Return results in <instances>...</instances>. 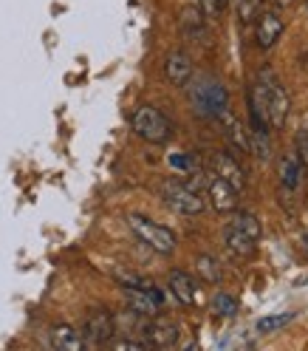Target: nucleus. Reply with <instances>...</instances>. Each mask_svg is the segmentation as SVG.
Wrapping results in <instances>:
<instances>
[{
  "label": "nucleus",
  "instance_id": "20",
  "mask_svg": "<svg viewBox=\"0 0 308 351\" xmlns=\"http://www.w3.org/2000/svg\"><path fill=\"white\" fill-rule=\"evenodd\" d=\"M292 320H294L292 312H285V315H266V317H260V320L255 323V332H257V335H277V332H283V328L289 326Z\"/></svg>",
  "mask_w": 308,
  "mask_h": 351
},
{
  "label": "nucleus",
  "instance_id": "6",
  "mask_svg": "<svg viewBox=\"0 0 308 351\" xmlns=\"http://www.w3.org/2000/svg\"><path fill=\"white\" fill-rule=\"evenodd\" d=\"M260 88H263V105H266L269 128H283L292 114V97L283 88V82L272 71H260Z\"/></svg>",
  "mask_w": 308,
  "mask_h": 351
},
{
  "label": "nucleus",
  "instance_id": "26",
  "mask_svg": "<svg viewBox=\"0 0 308 351\" xmlns=\"http://www.w3.org/2000/svg\"><path fill=\"white\" fill-rule=\"evenodd\" d=\"M107 346L116 348V351H125V348H130V351H142V348H147L142 340H130V337H114Z\"/></svg>",
  "mask_w": 308,
  "mask_h": 351
},
{
  "label": "nucleus",
  "instance_id": "27",
  "mask_svg": "<svg viewBox=\"0 0 308 351\" xmlns=\"http://www.w3.org/2000/svg\"><path fill=\"white\" fill-rule=\"evenodd\" d=\"M300 247H303V255H305V258H308V232H305V235H303V241H300Z\"/></svg>",
  "mask_w": 308,
  "mask_h": 351
},
{
  "label": "nucleus",
  "instance_id": "25",
  "mask_svg": "<svg viewBox=\"0 0 308 351\" xmlns=\"http://www.w3.org/2000/svg\"><path fill=\"white\" fill-rule=\"evenodd\" d=\"M294 156L300 159V165L308 170V125H303L294 134Z\"/></svg>",
  "mask_w": 308,
  "mask_h": 351
},
{
  "label": "nucleus",
  "instance_id": "17",
  "mask_svg": "<svg viewBox=\"0 0 308 351\" xmlns=\"http://www.w3.org/2000/svg\"><path fill=\"white\" fill-rule=\"evenodd\" d=\"M49 340H51V348L57 351H82L85 348V340L79 335V328H74L71 323H57L49 328Z\"/></svg>",
  "mask_w": 308,
  "mask_h": 351
},
{
  "label": "nucleus",
  "instance_id": "19",
  "mask_svg": "<svg viewBox=\"0 0 308 351\" xmlns=\"http://www.w3.org/2000/svg\"><path fill=\"white\" fill-rule=\"evenodd\" d=\"M195 272H198V278L201 280H207V283H212V287H218L221 283V267H218V261L212 258V255H198L195 258Z\"/></svg>",
  "mask_w": 308,
  "mask_h": 351
},
{
  "label": "nucleus",
  "instance_id": "24",
  "mask_svg": "<svg viewBox=\"0 0 308 351\" xmlns=\"http://www.w3.org/2000/svg\"><path fill=\"white\" fill-rule=\"evenodd\" d=\"M114 278L119 280V287H133V289H150L153 287L150 280H144L136 272H127V269H114Z\"/></svg>",
  "mask_w": 308,
  "mask_h": 351
},
{
  "label": "nucleus",
  "instance_id": "22",
  "mask_svg": "<svg viewBox=\"0 0 308 351\" xmlns=\"http://www.w3.org/2000/svg\"><path fill=\"white\" fill-rule=\"evenodd\" d=\"M167 165H170L175 173H192V170H198V159L192 156V153H170Z\"/></svg>",
  "mask_w": 308,
  "mask_h": 351
},
{
  "label": "nucleus",
  "instance_id": "21",
  "mask_svg": "<svg viewBox=\"0 0 308 351\" xmlns=\"http://www.w3.org/2000/svg\"><path fill=\"white\" fill-rule=\"evenodd\" d=\"M212 309H215V315H221V317H235L238 315V300L232 295H227V292H218L212 298Z\"/></svg>",
  "mask_w": 308,
  "mask_h": 351
},
{
  "label": "nucleus",
  "instance_id": "18",
  "mask_svg": "<svg viewBox=\"0 0 308 351\" xmlns=\"http://www.w3.org/2000/svg\"><path fill=\"white\" fill-rule=\"evenodd\" d=\"M179 23H181V32H184L187 40H195V43H204L207 40V23H209V20L195 9V3L187 6V9H181Z\"/></svg>",
  "mask_w": 308,
  "mask_h": 351
},
{
  "label": "nucleus",
  "instance_id": "14",
  "mask_svg": "<svg viewBox=\"0 0 308 351\" xmlns=\"http://www.w3.org/2000/svg\"><path fill=\"white\" fill-rule=\"evenodd\" d=\"M212 167H215V176L227 179L232 187H238V190H244V187H246V170L240 167V162H238L235 153H227V150L215 153Z\"/></svg>",
  "mask_w": 308,
  "mask_h": 351
},
{
  "label": "nucleus",
  "instance_id": "5",
  "mask_svg": "<svg viewBox=\"0 0 308 351\" xmlns=\"http://www.w3.org/2000/svg\"><path fill=\"white\" fill-rule=\"evenodd\" d=\"M159 195H162V202L172 210V213H179L184 218H192V215H201L207 210V202H204V195L198 193L192 184L187 182H179V179H170L159 187Z\"/></svg>",
  "mask_w": 308,
  "mask_h": 351
},
{
  "label": "nucleus",
  "instance_id": "8",
  "mask_svg": "<svg viewBox=\"0 0 308 351\" xmlns=\"http://www.w3.org/2000/svg\"><path fill=\"white\" fill-rule=\"evenodd\" d=\"M179 337H181V326L170 317L153 315L147 323H142V343L147 348H172L179 346Z\"/></svg>",
  "mask_w": 308,
  "mask_h": 351
},
{
  "label": "nucleus",
  "instance_id": "3",
  "mask_svg": "<svg viewBox=\"0 0 308 351\" xmlns=\"http://www.w3.org/2000/svg\"><path fill=\"white\" fill-rule=\"evenodd\" d=\"M127 227L130 232H133L144 247H150L153 252H159V255H172L175 247H179V238H175V232L164 224H156L153 218L142 215V213H130L127 218Z\"/></svg>",
  "mask_w": 308,
  "mask_h": 351
},
{
  "label": "nucleus",
  "instance_id": "9",
  "mask_svg": "<svg viewBox=\"0 0 308 351\" xmlns=\"http://www.w3.org/2000/svg\"><path fill=\"white\" fill-rule=\"evenodd\" d=\"M285 32V23H283V17L277 9H263L257 12V20H255V46L263 49V51H269L277 46V40L283 37Z\"/></svg>",
  "mask_w": 308,
  "mask_h": 351
},
{
  "label": "nucleus",
  "instance_id": "15",
  "mask_svg": "<svg viewBox=\"0 0 308 351\" xmlns=\"http://www.w3.org/2000/svg\"><path fill=\"white\" fill-rule=\"evenodd\" d=\"M167 287H170L172 298L179 300L181 306H195V300H198V280L190 272L172 269L170 278H167Z\"/></svg>",
  "mask_w": 308,
  "mask_h": 351
},
{
  "label": "nucleus",
  "instance_id": "13",
  "mask_svg": "<svg viewBox=\"0 0 308 351\" xmlns=\"http://www.w3.org/2000/svg\"><path fill=\"white\" fill-rule=\"evenodd\" d=\"M218 122H221V130H224V136L229 142V147L235 153H252V145H249V128H244V122H240L229 108L218 117Z\"/></svg>",
  "mask_w": 308,
  "mask_h": 351
},
{
  "label": "nucleus",
  "instance_id": "10",
  "mask_svg": "<svg viewBox=\"0 0 308 351\" xmlns=\"http://www.w3.org/2000/svg\"><path fill=\"white\" fill-rule=\"evenodd\" d=\"M207 199H209V207L215 213H235L238 210V202H240V190L232 187L227 179H221V176H212V179L207 182Z\"/></svg>",
  "mask_w": 308,
  "mask_h": 351
},
{
  "label": "nucleus",
  "instance_id": "23",
  "mask_svg": "<svg viewBox=\"0 0 308 351\" xmlns=\"http://www.w3.org/2000/svg\"><path fill=\"white\" fill-rule=\"evenodd\" d=\"M195 9L201 12V14L209 20V23H212V20H218V17L224 14L227 0H195Z\"/></svg>",
  "mask_w": 308,
  "mask_h": 351
},
{
  "label": "nucleus",
  "instance_id": "2",
  "mask_svg": "<svg viewBox=\"0 0 308 351\" xmlns=\"http://www.w3.org/2000/svg\"><path fill=\"white\" fill-rule=\"evenodd\" d=\"M130 128L139 139H144L147 145H167L175 134L172 119L159 111L156 105H139L133 114H130Z\"/></svg>",
  "mask_w": 308,
  "mask_h": 351
},
{
  "label": "nucleus",
  "instance_id": "7",
  "mask_svg": "<svg viewBox=\"0 0 308 351\" xmlns=\"http://www.w3.org/2000/svg\"><path fill=\"white\" fill-rule=\"evenodd\" d=\"M79 335L85 340V348H102L111 343L119 332H116V317L111 309H105V306H97L85 315V323L79 328Z\"/></svg>",
  "mask_w": 308,
  "mask_h": 351
},
{
  "label": "nucleus",
  "instance_id": "12",
  "mask_svg": "<svg viewBox=\"0 0 308 351\" xmlns=\"http://www.w3.org/2000/svg\"><path fill=\"white\" fill-rule=\"evenodd\" d=\"M195 69H192V57L184 51V49H172L167 57H164V80L172 85V88H184L190 85Z\"/></svg>",
  "mask_w": 308,
  "mask_h": 351
},
{
  "label": "nucleus",
  "instance_id": "1",
  "mask_svg": "<svg viewBox=\"0 0 308 351\" xmlns=\"http://www.w3.org/2000/svg\"><path fill=\"white\" fill-rule=\"evenodd\" d=\"M260 238H263L260 218L246 210H238L232 215V221L224 227V247L235 258H252L260 247Z\"/></svg>",
  "mask_w": 308,
  "mask_h": 351
},
{
  "label": "nucleus",
  "instance_id": "11",
  "mask_svg": "<svg viewBox=\"0 0 308 351\" xmlns=\"http://www.w3.org/2000/svg\"><path fill=\"white\" fill-rule=\"evenodd\" d=\"M122 295L127 300V309L139 315V317H153V315H159L162 312V295L156 287H150V289H133V287H122Z\"/></svg>",
  "mask_w": 308,
  "mask_h": 351
},
{
  "label": "nucleus",
  "instance_id": "4",
  "mask_svg": "<svg viewBox=\"0 0 308 351\" xmlns=\"http://www.w3.org/2000/svg\"><path fill=\"white\" fill-rule=\"evenodd\" d=\"M190 102H192V108L201 117L218 119L229 108V94H227V88L218 80L201 77L198 82H192V88H190Z\"/></svg>",
  "mask_w": 308,
  "mask_h": 351
},
{
  "label": "nucleus",
  "instance_id": "16",
  "mask_svg": "<svg viewBox=\"0 0 308 351\" xmlns=\"http://www.w3.org/2000/svg\"><path fill=\"white\" fill-rule=\"evenodd\" d=\"M305 179V167L300 165V159L294 156V153H285V156L277 162V182L285 193H297L300 184Z\"/></svg>",
  "mask_w": 308,
  "mask_h": 351
}]
</instances>
